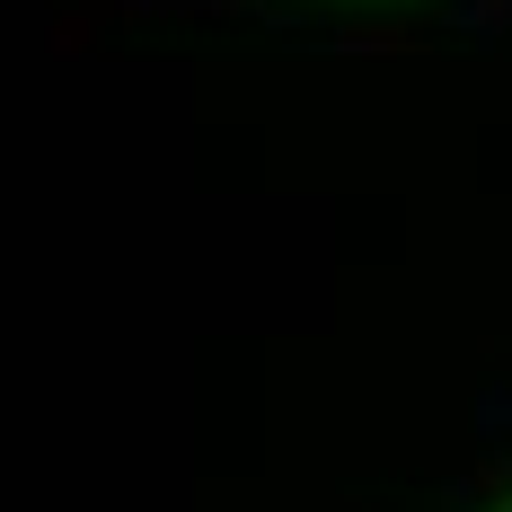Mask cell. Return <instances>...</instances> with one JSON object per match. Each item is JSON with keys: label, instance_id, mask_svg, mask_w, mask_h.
<instances>
[{"label": "cell", "instance_id": "obj_3", "mask_svg": "<svg viewBox=\"0 0 512 512\" xmlns=\"http://www.w3.org/2000/svg\"><path fill=\"white\" fill-rule=\"evenodd\" d=\"M460 27H468V36H504V27H512V0H460Z\"/></svg>", "mask_w": 512, "mask_h": 512}, {"label": "cell", "instance_id": "obj_2", "mask_svg": "<svg viewBox=\"0 0 512 512\" xmlns=\"http://www.w3.org/2000/svg\"><path fill=\"white\" fill-rule=\"evenodd\" d=\"M336 45H345V53H415V36H407V27H345Z\"/></svg>", "mask_w": 512, "mask_h": 512}, {"label": "cell", "instance_id": "obj_1", "mask_svg": "<svg viewBox=\"0 0 512 512\" xmlns=\"http://www.w3.org/2000/svg\"><path fill=\"white\" fill-rule=\"evenodd\" d=\"M115 18L106 0H80V9H62V27H53V53H80V45H98V27Z\"/></svg>", "mask_w": 512, "mask_h": 512}]
</instances>
